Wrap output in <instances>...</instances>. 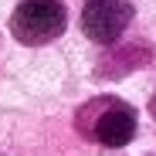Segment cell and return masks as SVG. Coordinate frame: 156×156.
Wrapping results in <instances>:
<instances>
[{
	"label": "cell",
	"instance_id": "obj_1",
	"mask_svg": "<svg viewBox=\"0 0 156 156\" xmlns=\"http://www.w3.org/2000/svg\"><path fill=\"white\" fill-rule=\"evenodd\" d=\"M68 27V10L61 0H20L10 14V34L20 44L55 41Z\"/></svg>",
	"mask_w": 156,
	"mask_h": 156
},
{
	"label": "cell",
	"instance_id": "obj_2",
	"mask_svg": "<svg viewBox=\"0 0 156 156\" xmlns=\"http://www.w3.org/2000/svg\"><path fill=\"white\" fill-rule=\"evenodd\" d=\"M133 20V4L126 0H85L82 27L95 44H112Z\"/></svg>",
	"mask_w": 156,
	"mask_h": 156
},
{
	"label": "cell",
	"instance_id": "obj_3",
	"mask_svg": "<svg viewBox=\"0 0 156 156\" xmlns=\"http://www.w3.org/2000/svg\"><path fill=\"white\" fill-rule=\"evenodd\" d=\"M133 136H136V112H133V109H126V105L109 109L105 115L95 122V139H98L102 146L119 149V146H126Z\"/></svg>",
	"mask_w": 156,
	"mask_h": 156
}]
</instances>
